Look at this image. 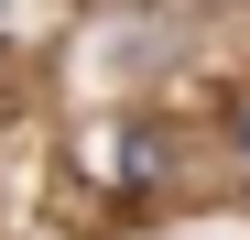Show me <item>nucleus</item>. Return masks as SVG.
Returning <instances> with one entry per match:
<instances>
[{"label": "nucleus", "instance_id": "f257e3e1", "mask_svg": "<svg viewBox=\"0 0 250 240\" xmlns=\"http://www.w3.org/2000/svg\"><path fill=\"white\" fill-rule=\"evenodd\" d=\"M0 22H11V0H0Z\"/></svg>", "mask_w": 250, "mask_h": 240}, {"label": "nucleus", "instance_id": "f03ea898", "mask_svg": "<svg viewBox=\"0 0 250 240\" xmlns=\"http://www.w3.org/2000/svg\"><path fill=\"white\" fill-rule=\"evenodd\" d=\"M207 11H218V0H207Z\"/></svg>", "mask_w": 250, "mask_h": 240}]
</instances>
